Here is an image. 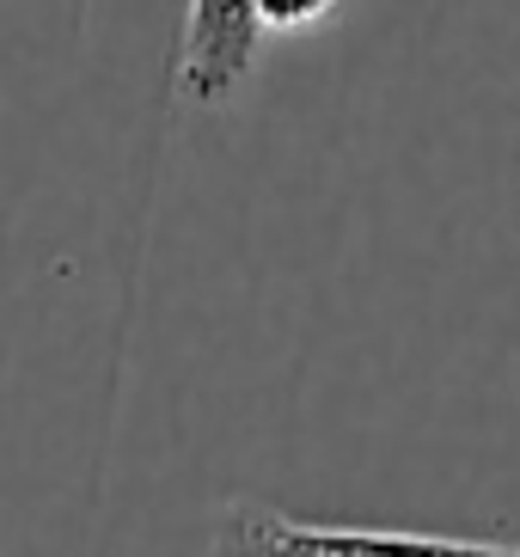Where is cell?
<instances>
[{
  "label": "cell",
  "instance_id": "cell-2",
  "mask_svg": "<svg viewBox=\"0 0 520 557\" xmlns=\"http://www.w3.org/2000/svg\"><path fill=\"white\" fill-rule=\"evenodd\" d=\"M263 7L251 0H196L184 18V55H178V86L196 104H221L233 86L251 74V55L263 44Z\"/></svg>",
  "mask_w": 520,
  "mask_h": 557
},
{
  "label": "cell",
  "instance_id": "cell-1",
  "mask_svg": "<svg viewBox=\"0 0 520 557\" xmlns=\"http://www.w3.org/2000/svg\"><path fill=\"white\" fill-rule=\"evenodd\" d=\"M209 557H520V545L380 533V527H312L270 503H227L214 515Z\"/></svg>",
  "mask_w": 520,
  "mask_h": 557
}]
</instances>
